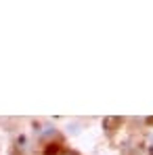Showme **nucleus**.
Returning a JSON list of instances; mask_svg holds the SVG:
<instances>
[{"instance_id": "obj_1", "label": "nucleus", "mask_w": 153, "mask_h": 155, "mask_svg": "<svg viewBox=\"0 0 153 155\" xmlns=\"http://www.w3.org/2000/svg\"><path fill=\"white\" fill-rule=\"evenodd\" d=\"M122 120L120 117H105V128L107 130H113V126H118Z\"/></svg>"}]
</instances>
